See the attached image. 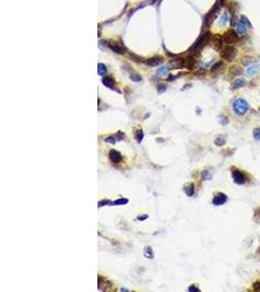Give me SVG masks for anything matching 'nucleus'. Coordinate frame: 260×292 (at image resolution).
<instances>
[{"label": "nucleus", "instance_id": "nucleus-1", "mask_svg": "<svg viewBox=\"0 0 260 292\" xmlns=\"http://www.w3.org/2000/svg\"><path fill=\"white\" fill-rule=\"evenodd\" d=\"M248 110V103L247 101L244 99H237L233 102V111L238 116H243L247 112Z\"/></svg>", "mask_w": 260, "mask_h": 292}, {"label": "nucleus", "instance_id": "nucleus-2", "mask_svg": "<svg viewBox=\"0 0 260 292\" xmlns=\"http://www.w3.org/2000/svg\"><path fill=\"white\" fill-rule=\"evenodd\" d=\"M210 39H211V33L208 31V32L203 34L202 36L199 37V39H198L195 42V44L192 46L190 50L191 51H199V50L203 49L208 43Z\"/></svg>", "mask_w": 260, "mask_h": 292}, {"label": "nucleus", "instance_id": "nucleus-3", "mask_svg": "<svg viewBox=\"0 0 260 292\" xmlns=\"http://www.w3.org/2000/svg\"><path fill=\"white\" fill-rule=\"evenodd\" d=\"M220 55H221L222 59H224L226 61H232L237 56V50L234 47L228 46V47H225L221 51V54Z\"/></svg>", "mask_w": 260, "mask_h": 292}, {"label": "nucleus", "instance_id": "nucleus-4", "mask_svg": "<svg viewBox=\"0 0 260 292\" xmlns=\"http://www.w3.org/2000/svg\"><path fill=\"white\" fill-rule=\"evenodd\" d=\"M220 10V4L216 3L214 6L211 9V11L207 14V16L205 17V25H211V22L214 21V19L216 18V15L218 14Z\"/></svg>", "mask_w": 260, "mask_h": 292}, {"label": "nucleus", "instance_id": "nucleus-5", "mask_svg": "<svg viewBox=\"0 0 260 292\" xmlns=\"http://www.w3.org/2000/svg\"><path fill=\"white\" fill-rule=\"evenodd\" d=\"M232 177L236 184L243 185L246 182V176L238 169H232Z\"/></svg>", "mask_w": 260, "mask_h": 292}, {"label": "nucleus", "instance_id": "nucleus-6", "mask_svg": "<svg viewBox=\"0 0 260 292\" xmlns=\"http://www.w3.org/2000/svg\"><path fill=\"white\" fill-rule=\"evenodd\" d=\"M223 40L227 44H233L238 40V34L233 29L227 30L223 35Z\"/></svg>", "mask_w": 260, "mask_h": 292}, {"label": "nucleus", "instance_id": "nucleus-7", "mask_svg": "<svg viewBox=\"0 0 260 292\" xmlns=\"http://www.w3.org/2000/svg\"><path fill=\"white\" fill-rule=\"evenodd\" d=\"M169 68L171 69H179L185 66V60L182 58H177L169 62Z\"/></svg>", "mask_w": 260, "mask_h": 292}, {"label": "nucleus", "instance_id": "nucleus-8", "mask_svg": "<svg viewBox=\"0 0 260 292\" xmlns=\"http://www.w3.org/2000/svg\"><path fill=\"white\" fill-rule=\"evenodd\" d=\"M108 157H109V159H110V161H111L112 163H114V164H119V163L122 162V160H123L122 154H121L119 151L115 150V149H111V150L109 151Z\"/></svg>", "mask_w": 260, "mask_h": 292}, {"label": "nucleus", "instance_id": "nucleus-9", "mask_svg": "<svg viewBox=\"0 0 260 292\" xmlns=\"http://www.w3.org/2000/svg\"><path fill=\"white\" fill-rule=\"evenodd\" d=\"M228 197L224 193H217L212 199V204L214 205H222L227 202Z\"/></svg>", "mask_w": 260, "mask_h": 292}, {"label": "nucleus", "instance_id": "nucleus-10", "mask_svg": "<svg viewBox=\"0 0 260 292\" xmlns=\"http://www.w3.org/2000/svg\"><path fill=\"white\" fill-rule=\"evenodd\" d=\"M103 84L104 86H106L107 88H109L113 91H118V93H121L120 90L115 86V81L111 76H107V77L103 78Z\"/></svg>", "mask_w": 260, "mask_h": 292}, {"label": "nucleus", "instance_id": "nucleus-11", "mask_svg": "<svg viewBox=\"0 0 260 292\" xmlns=\"http://www.w3.org/2000/svg\"><path fill=\"white\" fill-rule=\"evenodd\" d=\"M163 62H164V58H162V56H152V58L145 60V64L149 66H158V65L162 64Z\"/></svg>", "mask_w": 260, "mask_h": 292}, {"label": "nucleus", "instance_id": "nucleus-12", "mask_svg": "<svg viewBox=\"0 0 260 292\" xmlns=\"http://www.w3.org/2000/svg\"><path fill=\"white\" fill-rule=\"evenodd\" d=\"M108 47L113 51V52H115L116 54H119V55H123L126 52V49L122 47V46L119 45L117 42H113V41L108 42Z\"/></svg>", "mask_w": 260, "mask_h": 292}, {"label": "nucleus", "instance_id": "nucleus-13", "mask_svg": "<svg viewBox=\"0 0 260 292\" xmlns=\"http://www.w3.org/2000/svg\"><path fill=\"white\" fill-rule=\"evenodd\" d=\"M222 44H223V39L220 35L216 34V35H214L212 37V46H213L214 50L220 51L222 48Z\"/></svg>", "mask_w": 260, "mask_h": 292}, {"label": "nucleus", "instance_id": "nucleus-14", "mask_svg": "<svg viewBox=\"0 0 260 292\" xmlns=\"http://www.w3.org/2000/svg\"><path fill=\"white\" fill-rule=\"evenodd\" d=\"M183 191L188 197H192L195 193V185L193 183H189V184L185 185V187L183 188Z\"/></svg>", "mask_w": 260, "mask_h": 292}, {"label": "nucleus", "instance_id": "nucleus-15", "mask_svg": "<svg viewBox=\"0 0 260 292\" xmlns=\"http://www.w3.org/2000/svg\"><path fill=\"white\" fill-rule=\"evenodd\" d=\"M237 30L240 34H244L246 30V24H245L244 20H241L238 24H237Z\"/></svg>", "mask_w": 260, "mask_h": 292}, {"label": "nucleus", "instance_id": "nucleus-16", "mask_svg": "<svg viewBox=\"0 0 260 292\" xmlns=\"http://www.w3.org/2000/svg\"><path fill=\"white\" fill-rule=\"evenodd\" d=\"M246 81L245 79L239 78V79H237L236 81L234 82V84H233V89L242 88V87H244V86H246Z\"/></svg>", "mask_w": 260, "mask_h": 292}, {"label": "nucleus", "instance_id": "nucleus-17", "mask_svg": "<svg viewBox=\"0 0 260 292\" xmlns=\"http://www.w3.org/2000/svg\"><path fill=\"white\" fill-rule=\"evenodd\" d=\"M144 256L148 259H153L154 258V252L153 249H152L150 247H147L144 248Z\"/></svg>", "mask_w": 260, "mask_h": 292}, {"label": "nucleus", "instance_id": "nucleus-18", "mask_svg": "<svg viewBox=\"0 0 260 292\" xmlns=\"http://www.w3.org/2000/svg\"><path fill=\"white\" fill-rule=\"evenodd\" d=\"M143 137H144V134H143L142 130H135V133H134V138H135V140H137L138 143H140L141 141H142Z\"/></svg>", "mask_w": 260, "mask_h": 292}, {"label": "nucleus", "instance_id": "nucleus-19", "mask_svg": "<svg viewBox=\"0 0 260 292\" xmlns=\"http://www.w3.org/2000/svg\"><path fill=\"white\" fill-rule=\"evenodd\" d=\"M259 69H260V64H254V65H251L250 68H248L246 73L248 74V75H253V74H255L256 72H258Z\"/></svg>", "mask_w": 260, "mask_h": 292}, {"label": "nucleus", "instance_id": "nucleus-20", "mask_svg": "<svg viewBox=\"0 0 260 292\" xmlns=\"http://www.w3.org/2000/svg\"><path fill=\"white\" fill-rule=\"evenodd\" d=\"M129 203V200L128 199H125V198H120L116 200V201L112 202L111 204L112 205H124V204H127Z\"/></svg>", "mask_w": 260, "mask_h": 292}, {"label": "nucleus", "instance_id": "nucleus-21", "mask_svg": "<svg viewBox=\"0 0 260 292\" xmlns=\"http://www.w3.org/2000/svg\"><path fill=\"white\" fill-rule=\"evenodd\" d=\"M225 143H226V139H225V137H223V136H217L216 138L214 139V144H215L216 146H218V147L223 146Z\"/></svg>", "mask_w": 260, "mask_h": 292}, {"label": "nucleus", "instance_id": "nucleus-22", "mask_svg": "<svg viewBox=\"0 0 260 292\" xmlns=\"http://www.w3.org/2000/svg\"><path fill=\"white\" fill-rule=\"evenodd\" d=\"M223 66H224L223 61H218V62H216V64L211 67V71H212V72L219 71L220 69H221V68H223Z\"/></svg>", "mask_w": 260, "mask_h": 292}, {"label": "nucleus", "instance_id": "nucleus-23", "mask_svg": "<svg viewBox=\"0 0 260 292\" xmlns=\"http://www.w3.org/2000/svg\"><path fill=\"white\" fill-rule=\"evenodd\" d=\"M211 177H212V175H211L210 170H204L202 173V179L203 180H210V179H211Z\"/></svg>", "mask_w": 260, "mask_h": 292}, {"label": "nucleus", "instance_id": "nucleus-24", "mask_svg": "<svg viewBox=\"0 0 260 292\" xmlns=\"http://www.w3.org/2000/svg\"><path fill=\"white\" fill-rule=\"evenodd\" d=\"M114 135H115V137H116L117 141H122V140H124V139H126V134H125V133H123V131H121V130L117 131L116 134H114Z\"/></svg>", "mask_w": 260, "mask_h": 292}, {"label": "nucleus", "instance_id": "nucleus-25", "mask_svg": "<svg viewBox=\"0 0 260 292\" xmlns=\"http://www.w3.org/2000/svg\"><path fill=\"white\" fill-rule=\"evenodd\" d=\"M130 59H131L132 60H134V62H137V64H141V62L143 61V59H142V58H140V56H137V55H134V54H131V55H130Z\"/></svg>", "mask_w": 260, "mask_h": 292}, {"label": "nucleus", "instance_id": "nucleus-26", "mask_svg": "<svg viewBox=\"0 0 260 292\" xmlns=\"http://www.w3.org/2000/svg\"><path fill=\"white\" fill-rule=\"evenodd\" d=\"M194 62H195V60L192 58V56H189V58L187 59V60H186V62H185V66L188 67L189 69H192L193 66H194Z\"/></svg>", "mask_w": 260, "mask_h": 292}, {"label": "nucleus", "instance_id": "nucleus-27", "mask_svg": "<svg viewBox=\"0 0 260 292\" xmlns=\"http://www.w3.org/2000/svg\"><path fill=\"white\" fill-rule=\"evenodd\" d=\"M98 67H99V75L103 76L104 74L107 72V68L105 67V65H104V64H99L98 65Z\"/></svg>", "mask_w": 260, "mask_h": 292}, {"label": "nucleus", "instance_id": "nucleus-28", "mask_svg": "<svg viewBox=\"0 0 260 292\" xmlns=\"http://www.w3.org/2000/svg\"><path fill=\"white\" fill-rule=\"evenodd\" d=\"M168 67H161V68H159V69L157 70V74L159 76H164V75H166V74L168 73Z\"/></svg>", "mask_w": 260, "mask_h": 292}, {"label": "nucleus", "instance_id": "nucleus-29", "mask_svg": "<svg viewBox=\"0 0 260 292\" xmlns=\"http://www.w3.org/2000/svg\"><path fill=\"white\" fill-rule=\"evenodd\" d=\"M104 141L107 142V143H111V144H115V143L117 142V139H116L115 135H111V136L106 137V138L104 139Z\"/></svg>", "mask_w": 260, "mask_h": 292}, {"label": "nucleus", "instance_id": "nucleus-30", "mask_svg": "<svg viewBox=\"0 0 260 292\" xmlns=\"http://www.w3.org/2000/svg\"><path fill=\"white\" fill-rule=\"evenodd\" d=\"M253 137L255 140L260 141V128H257L253 130Z\"/></svg>", "mask_w": 260, "mask_h": 292}, {"label": "nucleus", "instance_id": "nucleus-31", "mask_svg": "<svg viewBox=\"0 0 260 292\" xmlns=\"http://www.w3.org/2000/svg\"><path fill=\"white\" fill-rule=\"evenodd\" d=\"M131 80H133L134 82H139V81H141V76L137 73H133L131 75Z\"/></svg>", "mask_w": 260, "mask_h": 292}, {"label": "nucleus", "instance_id": "nucleus-32", "mask_svg": "<svg viewBox=\"0 0 260 292\" xmlns=\"http://www.w3.org/2000/svg\"><path fill=\"white\" fill-rule=\"evenodd\" d=\"M231 73L233 74L234 76H236V75H238V74H240L241 73V68H239V67H237V66H234V67H232L231 68Z\"/></svg>", "mask_w": 260, "mask_h": 292}, {"label": "nucleus", "instance_id": "nucleus-33", "mask_svg": "<svg viewBox=\"0 0 260 292\" xmlns=\"http://www.w3.org/2000/svg\"><path fill=\"white\" fill-rule=\"evenodd\" d=\"M111 201H109V200H103V201H99V204H98V207L99 208H101V207H103V205H106V204H111Z\"/></svg>", "mask_w": 260, "mask_h": 292}, {"label": "nucleus", "instance_id": "nucleus-34", "mask_svg": "<svg viewBox=\"0 0 260 292\" xmlns=\"http://www.w3.org/2000/svg\"><path fill=\"white\" fill-rule=\"evenodd\" d=\"M166 90H167V86L166 85H159L157 87V91H158V93H159V94H163Z\"/></svg>", "mask_w": 260, "mask_h": 292}, {"label": "nucleus", "instance_id": "nucleus-35", "mask_svg": "<svg viewBox=\"0 0 260 292\" xmlns=\"http://www.w3.org/2000/svg\"><path fill=\"white\" fill-rule=\"evenodd\" d=\"M188 291L189 292H200V289L198 288V286H196V285H191V286H189Z\"/></svg>", "mask_w": 260, "mask_h": 292}, {"label": "nucleus", "instance_id": "nucleus-36", "mask_svg": "<svg viewBox=\"0 0 260 292\" xmlns=\"http://www.w3.org/2000/svg\"><path fill=\"white\" fill-rule=\"evenodd\" d=\"M228 21V16L226 13H224L221 17V25H225V22Z\"/></svg>", "mask_w": 260, "mask_h": 292}, {"label": "nucleus", "instance_id": "nucleus-37", "mask_svg": "<svg viewBox=\"0 0 260 292\" xmlns=\"http://www.w3.org/2000/svg\"><path fill=\"white\" fill-rule=\"evenodd\" d=\"M253 289L255 291H260V282H259V280H258V282H254Z\"/></svg>", "mask_w": 260, "mask_h": 292}, {"label": "nucleus", "instance_id": "nucleus-38", "mask_svg": "<svg viewBox=\"0 0 260 292\" xmlns=\"http://www.w3.org/2000/svg\"><path fill=\"white\" fill-rule=\"evenodd\" d=\"M146 218H148V215H147V214H143V215L138 216V221H143V220H145Z\"/></svg>", "mask_w": 260, "mask_h": 292}, {"label": "nucleus", "instance_id": "nucleus-39", "mask_svg": "<svg viewBox=\"0 0 260 292\" xmlns=\"http://www.w3.org/2000/svg\"><path fill=\"white\" fill-rule=\"evenodd\" d=\"M259 110H260V108H259Z\"/></svg>", "mask_w": 260, "mask_h": 292}]
</instances>
